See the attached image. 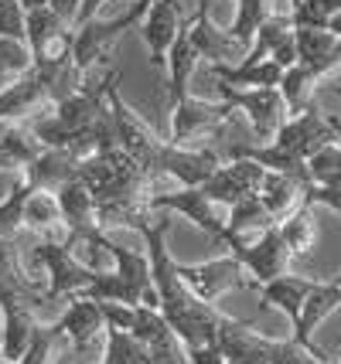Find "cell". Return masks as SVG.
Segmentation results:
<instances>
[{
  "mask_svg": "<svg viewBox=\"0 0 341 364\" xmlns=\"http://www.w3.org/2000/svg\"><path fill=\"white\" fill-rule=\"evenodd\" d=\"M192 21H195V14L184 17L178 41H174L171 55H167V102H171V109L184 99V82H188V75L195 72V62H198V51H195V45H192V38H188Z\"/></svg>",
  "mask_w": 341,
  "mask_h": 364,
  "instance_id": "24",
  "label": "cell"
},
{
  "mask_svg": "<svg viewBox=\"0 0 341 364\" xmlns=\"http://www.w3.org/2000/svg\"><path fill=\"white\" fill-rule=\"evenodd\" d=\"M341 14V0H300L290 11L293 28H314V31H327L331 17Z\"/></svg>",
  "mask_w": 341,
  "mask_h": 364,
  "instance_id": "34",
  "label": "cell"
},
{
  "mask_svg": "<svg viewBox=\"0 0 341 364\" xmlns=\"http://www.w3.org/2000/svg\"><path fill=\"white\" fill-rule=\"evenodd\" d=\"M236 116V109L229 102H201V99H181L178 106L171 109V143L174 146H188L192 140H205L215 136L229 127V119Z\"/></svg>",
  "mask_w": 341,
  "mask_h": 364,
  "instance_id": "7",
  "label": "cell"
},
{
  "mask_svg": "<svg viewBox=\"0 0 341 364\" xmlns=\"http://www.w3.org/2000/svg\"><path fill=\"white\" fill-rule=\"evenodd\" d=\"M0 364H7V361H4V358H0Z\"/></svg>",
  "mask_w": 341,
  "mask_h": 364,
  "instance_id": "45",
  "label": "cell"
},
{
  "mask_svg": "<svg viewBox=\"0 0 341 364\" xmlns=\"http://www.w3.org/2000/svg\"><path fill=\"white\" fill-rule=\"evenodd\" d=\"M314 75H310L308 68H300V65H293L283 72V82H280V95H283V102H287V109L290 116L297 112H304L310 106V95H314Z\"/></svg>",
  "mask_w": 341,
  "mask_h": 364,
  "instance_id": "32",
  "label": "cell"
},
{
  "mask_svg": "<svg viewBox=\"0 0 341 364\" xmlns=\"http://www.w3.org/2000/svg\"><path fill=\"white\" fill-rule=\"evenodd\" d=\"M38 320L31 310H4V327H0V358L7 364H17L28 348H31L34 333H38Z\"/></svg>",
  "mask_w": 341,
  "mask_h": 364,
  "instance_id": "25",
  "label": "cell"
},
{
  "mask_svg": "<svg viewBox=\"0 0 341 364\" xmlns=\"http://www.w3.org/2000/svg\"><path fill=\"white\" fill-rule=\"evenodd\" d=\"M24 41L31 48L34 65H45L48 58H55L51 45L62 48L72 41V28H68L51 7H41V11H31V14H28V34H24Z\"/></svg>",
  "mask_w": 341,
  "mask_h": 364,
  "instance_id": "18",
  "label": "cell"
},
{
  "mask_svg": "<svg viewBox=\"0 0 341 364\" xmlns=\"http://www.w3.org/2000/svg\"><path fill=\"white\" fill-rule=\"evenodd\" d=\"M335 283H338V289H341V272H338V276H335Z\"/></svg>",
  "mask_w": 341,
  "mask_h": 364,
  "instance_id": "43",
  "label": "cell"
},
{
  "mask_svg": "<svg viewBox=\"0 0 341 364\" xmlns=\"http://www.w3.org/2000/svg\"><path fill=\"white\" fill-rule=\"evenodd\" d=\"M304 205H327L331 211H338L341 215V181L338 184H327V188H310L304 194Z\"/></svg>",
  "mask_w": 341,
  "mask_h": 364,
  "instance_id": "38",
  "label": "cell"
},
{
  "mask_svg": "<svg viewBox=\"0 0 341 364\" xmlns=\"http://www.w3.org/2000/svg\"><path fill=\"white\" fill-rule=\"evenodd\" d=\"M48 7H51V11H55V14H58V17H62V21H65L68 28H72V31H75V28H79L82 0H51Z\"/></svg>",
  "mask_w": 341,
  "mask_h": 364,
  "instance_id": "39",
  "label": "cell"
},
{
  "mask_svg": "<svg viewBox=\"0 0 341 364\" xmlns=\"http://www.w3.org/2000/svg\"><path fill=\"white\" fill-rule=\"evenodd\" d=\"M181 24H184V17H181L178 0H154L147 7L144 21H140V38H144L150 62L157 68H167V55H171V48L178 41Z\"/></svg>",
  "mask_w": 341,
  "mask_h": 364,
  "instance_id": "12",
  "label": "cell"
},
{
  "mask_svg": "<svg viewBox=\"0 0 341 364\" xmlns=\"http://www.w3.org/2000/svg\"><path fill=\"white\" fill-rule=\"evenodd\" d=\"M51 0H21V7H24V11H28V14H31V11H41V7H48Z\"/></svg>",
  "mask_w": 341,
  "mask_h": 364,
  "instance_id": "40",
  "label": "cell"
},
{
  "mask_svg": "<svg viewBox=\"0 0 341 364\" xmlns=\"http://www.w3.org/2000/svg\"><path fill=\"white\" fill-rule=\"evenodd\" d=\"M28 34V11L21 7V0H0V38L24 41Z\"/></svg>",
  "mask_w": 341,
  "mask_h": 364,
  "instance_id": "36",
  "label": "cell"
},
{
  "mask_svg": "<svg viewBox=\"0 0 341 364\" xmlns=\"http://www.w3.org/2000/svg\"><path fill=\"white\" fill-rule=\"evenodd\" d=\"M154 208L184 215V218L195 222L219 249H226V222L229 218H222V215L215 211V205L201 194V188H181V191H167V194H154Z\"/></svg>",
  "mask_w": 341,
  "mask_h": 364,
  "instance_id": "11",
  "label": "cell"
},
{
  "mask_svg": "<svg viewBox=\"0 0 341 364\" xmlns=\"http://www.w3.org/2000/svg\"><path fill=\"white\" fill-rule=\"evenodd\" d=\"M338 306H341V289H338V283H335V279L318 283V286H314V293H310L308 300H304L300 320L293 323V341H297L300 348H308L310 354H321V350L310 344V333H314V327H318V323H321L325 317H331ZM321 358H327V354H321Z\"/></svg>",
  "mask_w": 341,
  "mask_h": 364,
  "instance_id": "19",
  "label": "cell"
},
{
  "mask_svg": "<svg viewBox=\"0 0 341 364\" xmlns=\"http://www.w3.org/2000/svg\"><path fill=\"white\" fill-rule=\"evenodd\" d=\"M99 364H150V350L130 333L106 331V344H103Z\"/></svg>",
  "mask_w": 341,
  "mask_h": 364,
  "instance_id": "31",
  "label": "cell"
},
{
  "mask_svg": "<svg viewBox=\"0 0 341 364\" xmlns=\"http://www.w3.org/2000/svg\"><path fill=\"white\" fill-rule=\"evenodd\" d=\"M263 181H266V167H260L256 160L249 157H232L201 184V194L209 198L211 205L236 208L246 198H260Z\"/></svg>",
  "mask_w": 341,
  "mask_h": 364,
  "instance_id": "6",
  "label": "cell"
},
{
  "mask_svg": "<svg viewBox=\"0 0 341 364\" xmlns=\"http://www.w3.org/2000/svg\"><path fill=\"white\" fill-rule=\"evenodd\" d=\"M327 143H338L335 129H331V119L310 102L304 112H297V116H290V119L283 123V129L276 133L273 146L308 164V160L314 157L321 146H327Z\"/></svg>",
  "mask_w": 341,
  "mask_h": 364,
  "instance_id": "8",
  "label": "cell"
},
{
  "mask_svg": "<svg viewBox=\"0 0 341 364\" xmlns=\"http://www.w3.org/2000/svg\"><path fill=\"white\" fill-rule=\"evenodd\" d=\"M321 283V279H304V276H280V279H273V283L260 286L263 293V310L266 306H276L280 314H287V320L290 323H297L300 320V310H304V300H308L310 293H314V286Z\"/></svg>",
  "mask_w": 341,
  "mask_h": 364,
  "instance_id": "21",
  "label": "cell"
},
{
  "mask_svg": "<svg viewBox=\"0 0 341 364\" xmlns=\"http://www.w3.org/2000/svg\"><path fill=\"white\" fill-rule=\"evenodd\" d=\"M171 228V218L157 211L154 222H147L140 228V235L147 242V259H150V283L157 289V310L164 320L171 323V331L178 333V341L192 350H201L209 344H219V327H222V314L211 303L198 300L195 293L184 286L178 276V262L167 255L164 235Z\"/></svg>",
  "mask_w": 341,
  "mask_h": 364,
  "instance_id": "1",
  "label": "cell"
},
{
  "mask_svg": "<svg viewBox=\"0 0 341 364\" xmlns=\"http://www.w3.org/2000/svg\"><path fill=\"white\" fill-rule=\"evenodd\" d=\"M178 276L184 279V286L195 293L198 300L215 303L222 300V293L229 289H249L256 286L249 276H246L243 262L239 259H222V262H201V266H178Z\"/></svg>",
  "mask_w": 341,
  "mask_h": 364,
  "instance_id": "9",
  "label": "cell"
},
{
  "mask_svg": "<svg viewBox=\"0 0 341 364\" xmlns=\"http://www.w3.org/2000/svg\"><path fill=\"white\" fill-rule=\"evenodd\" d=\"M41 150L45 146L34 140L28 129L0 119V171H24Z\"/></svg>",
  "mask_w": 341,
  "mask_h": 364,
  "instance_id": "26",
  "label": "cell"
},
{
  "mask_svg": "<svg viewBox=\"0 0 341 364\" xmlns=\"http://www.w3.org/2000/svg\"><path fill=\"white\" fill-rule=\"evenodd\" d=\"M171 323L164 320L161 310H154V306H147V303H140V306H133V327H130V337H137L144 348H150V344H157V341H164V337H171Z\"/></svg>",
  "mask_w": 341,
  "mask_h": 364,
  "instance_id": "33",
  "label": "cell"
},
{
  "mask_svg": "<svg viewBox=\"0 0 341 364\" xmlns=\"http://www.w3.org/2000/svg\"><path fill=\"white\" fill-rule=\"evenodd\" d=\"M144 7L140 4H130L123 14L116 17H93V21H85L79 24L75 31H72V65L79 68L82 75H89L96 65L110 62V51H113L116 38L133 28V24H140L144 21Z\"/></svg>",
  "mask_w": 341,
  "mask_h": 364,
  "instance_id": "3",
  "label": "cell"
},
{
  "mask_svg": "<svg viewBox=\"0 0 341 364\" xmlns=\"http://www.w3.org/2000/svg\"><path fill=\"white\" fill-rule=\"evenodd\" d=\"M331 119V129H335V136H338V143H341V119L338 116H327Z\"/></svg>",
  "mask_w": 341,
  "mask_h": 364,
  "instance_id": "41",
  "label": "cell"
},
{
  "mask_svg": "<svg viewBox=\"0 0 341 364\" xmlns=\"http://www.w3.org/2000/svg\"><path fill=\"white\" fill-rule=\"evenodd\" d=\"M110 252L116 259V272H96V279L82 296L99 303H123V306H154L157 310V289L150 283V259L130 252L123 245L110 242Z\"/></svg>",
  "mask_w": 341,
  "mask_h": 364,
  "instance_id": "2",
  "label": "cell"
},
{
  "mask_svg": "<svg viewBox=\"0 0 341 364\" xmlns=\"http://www.w3.org/2000/svg\"><path fill=\"white\" fill-rule=\"evenodd\" d=\"M211 75L226 82L232 89H280L283 68L270 58L263 62H243V65H211Z\"/></svg>",
  "mask_w": 341,
  "mask_h": 364,
  "instance_id": "22",
  "label": "cell"
},
{
  "mask_svg": "<svg viewBox=\"0 0 341 364\" xmlns=\"http://www.w3.org/2000/svg\"><path fill=\"white\" fill-rule=\"evenodd\" d=\"M103 317H106V331L130 333V327H133V306H123V303H103Z\"/></svg>",
  "mask_w": 341,
  "mask_h": 364,
  "instance_id": "37",
  "label": "cell"
},
{
  "mask_svg": "<svg viewBox=\"0 0 341 364\" xmlns=\"http://www.w3.org/2000/svg\"><path fill=\"white\" fill-rule=\"evenodd\" d=\"M24 181L34 191H62L65 184L79 181V160L68 150H41L38 157L24 167Z\"/></svg>",
  "mask_w": 341,
  "mask_h": 364,
  "instance_id": "16",
  "label": "cell"
},
{
  "mask_svg": "<svg viewBox=\"0 0 341 364\" xmlns=\"http://www.w3.org/2000/svg\"><path fill=\"white\" fill-rule=\"evenodd\" d=\"M58 331L65 333V341L75 350L103 348L106 341V317H103V303L89 296H72L65 303V314L58 317Z\"/></svg>",
  "mask_w": 341,
  "mask_h": 364,
  "instance_id": "14",
  "label": "cell"
},
{
  "mask_svg": "<svg viewBox=\"0 0 341 364\" xmlns=\"http://www.w3.org/2000/svg\"><path fill=\"white\" fill-rule=\"evenodd\" d=\"M308 191L310 188L308 184H300L297 177L266 171V181H263V188H260V201H263V208L276 218V225H280L287 215H293L297 208L304 205V194H308Z\"/></svg>",
  "mask_w": 341,
  "mask_h": 364,
  "instance_id": "23",
  "label": "cell"
},
{
  "mask_svg": "<svg viewBox=\"0 0 341 364\" xmlns=\"http://www.w3.org/2000/svg\"><path fill=\"white\" fill-rule=\"evenodd\" d=\"M34 68L31 48L28 41H11V38H0V89L14 85L17 79H24Z\"/></svg>",
  "mask_w": 341,
  "mask_h": 364,
  "instance_id": "30",
  "label": "cell"
},
{
  "mask_svg": "<svg viewBox=\"0 0 341 364\" xmlns=\"http://www.w3.org/2000/svg\"><path fill=\"white\" fill-rule=\"evenodd\" d=\"M62 208H58V198L51 191H34L24 205V228L34 232L38 238L45 242H55V228H62Z\"/></svg>",
  "mask_w": 341,
  "mask_h": 364,
  "instance_id": "27",
  "label": "cell"
},
{
  "mask_svg": "<svg viewBox=\"0 0 341 364\" xmlns=\"http://www.w3.org/2000/svg\"><path fill=\"white\" fill-rule=\"evenodd\" d=\"M338 364H341V361H338Z\"/></svg>",
  "mask_w": 341,
  "mask_h": 364,
  "instance_id": "46",
  "label": "cell"
},
{
  "mask_svg": "<svg viewBox=\"0 0 341 364\" xmlns=\"http://www.w3.org/2000/svg\"><path fill=\"white\" fill-rule=\"evenodd\" d=\"M188 38L195 45L198 58H205L209 65H243L249 58L253 48H246L243 41H236L229 31H219L209 21V0H198L195 21L188 28Z\"/></svg>",
  "mask_w": 341,
  "mask_h": 364,
  "instance_id": "10",
  "label": "cell"
},
{
  "mask_svg": "<svg viewBox=\"0 0 341 364\" xmlns=\"http://www.w3.org/2000/svg\"><path fill=\"white\" fill-rule=\"evenodd\" d=\"M331 92H335V95H338V99H341V85H331Z\"/></svg>",
  "mask_w": 341,
  "mask_h": 364,
  "instance_id": "42",
  "label": "cell"
},
{
  "mask_svg": "<svg viewBox=\"0 0 341 364\" xmlns=\"http://www.w3.org/2000/svg\"><path fill=\"white\" fill-rule=\"evenodd\" d=\"M31 194H34V188L24 177L11 184L7 198L0 201V238H14L24 228V205H28Z\"/></svg>",
  "mask_w": 341,
  "mask_h": 364,
  "instance_id": "29",
  "label": "cell"
},
{
  "mask_svg": "<svg viewBox=\"0 0 341 364\" xmlns=\"http://www.w3.org/2000/svg\"><path fill=\"white\" fill-rule=\"evenodd\" d=\"M34 255H38V262L45 266V276H48V296L51 300H62L68 303L72 296H82L89 283L96 279V272L85 269L79 259L72 255L65 242H38L34 245Z\"/></svg>",
  "mask_w": 341,
  "mask_h": 364,
  "instance_id": "5",
  "label": "cell"
},
{
  "mask_svg": "<svg viewBox=\"0 0 341 364\" xmlns=\"http://www.w3.org/2000/svg\"><path fill=\"white\" fill-rule=\"evenodd\" d=\"M308 174L314 188H327L341 181V143H327L308 160Z\"/></svg>",
  "mask_w": 341,
  "mask_h": 364,
  "instance_id": "35",
  "label": "cell"
},
{
  "mask_svg": "<svg viewBox=\"0 0 341 364\" xmlns=\"http://www.w3.org/2000/svg\"><path fill=\"white\" fill-rule=\"evenodd\" d=\"M293 41H297V65H300V68H308L314 79L327 75V72L341 62L338 38H335L331 31L293 28Z\"/></svg>",
  "mask_w": 341,
  "mask_h": 364,
  "instance_id": "17",
  "label": "cell"
},
{
  "mask_svg": "<svg viewBox=\"0 0 341 364\" xmlns=\"http://www.w3.org/2000/svg\"><path fill=\"white\" fill-rule=\"evenodd\" d=\"M280 228V235L287 242V249L290 255H308L314 249V242H318V222H314V215H310V205H300L293 215H287L283 222L276 225Z\"/></svg>",
  "mask_w": 341,
  "mask_h": 364,
  "instance_id": "28",
  "label": "cell"
},
{
  "mask_svg": "<svg viewBox=\"0 0 341 364\" xmlns=\"http://www.w3.org/2000/svg\"><path fill=\"white\" fill-rule=\"evenodd\" d=\"M239 262H243V269L249 272V279L256 286H266L280 279V276H287V266H290V249H287V242L280 235V228H270V232H263L256 242H249L243 252L236 255Z\"/></svg>",
  "mask_w": 341,
  "mask_h": 364,
  "instance_id": "13",
  "label": "cell"
},
{
  "mask_svg": "<svg viewBox=\"0 0 341 364\" xmlns=\"http://www.w3.org/2000/svg\"><path fill=\"white\" fill-rule=\"evenodd\" d=\"M215 85H219L222 102H229L232 109L246 112L249 129H253V136L263 146H270L276 140V133L283 129V123L290 119V109H287L280 89H232V85H226V82H219V79H215Z\"/></svg>",
  "mask_w": 341,
  "mask_h": 364,
  "instance_id": "4",
  "label": "cell"
},
{
  "mask_svg": "<svg viewBox=\"0 0 341 364\" xmlns=\"http://www.w3.org/2000/svg\"><path fill=\"white\" fill-rule=\"evenodd\" d=\"M48 89L45 82L38 79V72H28L24 79H17L14 85L0 89V119L4 123H17V119H28L31 112H38L41 106H48Z\"/></svg>",
  "mask_w": 341,
  "mask_h": 364,
  "instance_id": "20",
  "label": "cell"
},
{
  "mask_svg": "<svg viewBox=\"0 0 341 364\" xmlns=\"http://www.w3.org/2000/svg\"><path fill=\"white\" fill-rule=\"evenodd\" d=\"M297 4H300V0H290V7H297Z\"/></svg>",
  "mask_w": 341,
  "mask_h": 364,
  "instance_id": "44",
  "label": "cell"
},
{
  "mask_svg": "<svg viewBox=\"0 0 341 364\" xmlns=\"http://www.w3.org/2000/svg\"><path fill=\"white\" fill-rule=\"evenodd\" d=\"M58 208H62V222H65V238H85L103 232L96 222V201H93V191L85 188L82 181H72L62 191H55Z\"/></svg>",
  "mask_w": 341,
  "mask_h": 364,
  "instance_id": "15",
  "label": "cell"
}]
</instances>
